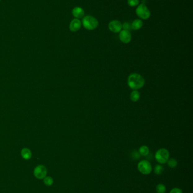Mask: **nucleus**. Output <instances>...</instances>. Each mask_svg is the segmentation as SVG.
Returning a JSON list of instances; mask_svg holds the SVG:
<instances>
[{"label":"nucleus","instance_id":"nucleus-1","mask_svg":"<svg viewBox=\"0 0 193 193\" xmlns=\"http://www.w3.org/2000/svg\"><path fill=\"white\" fill-rule=\"evenodd\" d=\"M127 83L131 89L138 90L145 85V79L141 75L132 73L128 76Z\"/></svg>","mask_w":193,"mask_h":193},{"label":"nucleus","instance_id":"nucleus-2","mask_svg":"<svg viewBox=\"0 0 193 193\" xmlns=\"http://www.w3.org/2000/svg\"><path fill=\"white\" fill-rule=\"evenodd\" d=\"M82 24H83L84 27L87 30H93L96 29L99 26V22L95 17L87 15L83 17Z\"/></svg>","mask_w":193,"mask_h":193},{"label":"nucleus","instance_id":"nucleus-3","mask_svg":"<svg viewBox=\"0 0 193 193\" xmlns=\"http://www.w3.org/2000/svg\"><path fill=\"white\" fill-rule=\"evenodd\" d=\"M156 161L160 164H165L169 159V152L166 148H160L155 155Z\"/></svg>","mask_w":193,"mask_h":193},{"label":"nucleus","instance_id":"nucleus-4","mask_svg":"<svg viewBox=\"0 0 193 193\" xmlns=\"http://www.w3.org/2000/svg\"><path fill=\"white\" fill-rule=\"evenodd\" d=\"M135 13L137 16L141 18L142 19H148L151 16L150 11L148 9V7L146 6L145 3H141L137 7L135 10Z\"/></svg>","mask_w":193,"mask_h":193},{"label":"nucleus","instance_id":"nucleus-5","mask_svg":"<svg viewBox=\"0 0 193 193\" xmlns=\"http://www.w3.org/2000/svg\"><path fill=\"white\" fill-rule=\"evenodd\" d=\"M137 167L138 171L145 175L151 174L152 169L151 164L147 160H143L139 162Z\"/></svg>","mask_w":193,"mask_h":193},{"label":"nucleus","instance_id":"nucleus-6","mask_svg":"<svg viewBox=\"0 0 193 193\" xmlns=\"http://www.w3.org/2000/svg\"><path fill=\"white\" fill-rule=\"evenodd\" d=\"M34 174L36 178L42 180L46 177L47 174V169L44 165H39L34 169Z\"/></svg>","mask_w":193,"mask_h":193},{"label":"nucleus","instance_id":"nucleus-7","mask_svg":"<svg viewBox=\"0 0 193 193\" xmlns=\"http://www.w3.org/2000/svg\"><path fill=\"white\" fill-rule=\"evenodd\" d=\"M108 28L111 32L119 33L122 30V23L117 20H113L110 22Z\"/></svg>","mask_w":193,"mask_h":193},{"label":"nucleus","instance_id":"nucleus-8","mask_svg":"<svg viewBox=\"0 0 193 193\" xmlns=\"http://www.w3.org/2000/svg\"><path fill=\"white\" fill-rule=\"evenodd\" d=\"M119 38L120 41L123 44H128L132 40V34L129 31L121 30L119 32Z\"/></svg>","mask_w":193,"mask_h":193},{"label":"nucleus","instance_id":"nucleus-9","mask_svg":"<svg viewBox=\"0 0 193 193\" xmlns=\"http://www.w3.org/2000/svg\"><path fill=\"white\" fill-rule=\"evenodd\" d=\"M82 22L79 19H74L71 21L69 25V29L72 32H75L81 29Z\"/></svg>","mask_w":193,"mask_h":193},{"label":"nucleus","instance_id":"nucleus-10","mask_svg":"<svg viewBox=\"0 0 193 193\" xmlns=\"http://www.w3.org/2000/svg\"><path fill=\"white\" fill-rule=\"evenodd\" d=\"M72 14L76 19H81L83 18L84 11L81 7H75L72 10Z\"/></svg>","mask_w":193,"mask_h":193},{"label":"nucleus","instance_id":"nucleus-11","mask_svg":"<svg viewBox=\"0 0 193 193\" xmlns=\"http://www.w3.org/2000/svg\"><path fill=\"white\" fill-rule=\"evenodd\" d=\"M21 155L24 159L29 160L32 157V152L29 148H23L21 150Z\"/></svg>","mask_w":193,"mask_h":193},{"label":"nucleus","instance_id":"nucleus-12","mask_svg":"<svg viewBox=\"0 0 193 193\" xmlns=\"http://www.w3.org/2000/svg\"><path fill=\"white\" fill-rule=\"evenodd\" d=\"M143 24V23L141 20L139 19L134 20L131 24L132 29H134V30L140 29L142 28Z\"/></svg>","mask_w":193,"mask_h":193},{"label":"nucleus","instance_id":"nucleus-13","mask_svg":"<svg viewBox=\"0 0 193 193\" xmlns=\"http://www.w3.org/2000/svg\"><path fill=\"white\" fill-rule=\"evenodd\" d=\"M141 94L138 90H132L130 95V98L131 101L133 102H138L140 99Z\"/></svg>","mask_w":193,"mask_h":193},{"label":"nucleus","instance_id":"nucleus-14","mask_svg":"<svg viewBox=\"0 0 193 193\" xmlns=\"http://www.w3.org/2000/svg\"><path fill=\"white\" fill-rule=\"evenodd\" d=\"M139 153L142 156L146 157L150 153V149L148 148V146L146 145H143L142 146H141L139 149Z\"/></svg>","mask_w":193,"mask_h":193},{"label":"nucleus","instance_id":"nucleus-15","mask_svg":"<svg viewBox=\"0 0 193 193\" xmlns=\"http://www.w3.org/2000/svg\"><path fill=\"white\" fill-rule=\"evenodd\" d=\"M156 190L158 193H165L166 191V187L163 183H159L156 186Z\"/></svg>","mask_w":193,"mask_h":193},{"label":"nucleus","instance_id":"nucleus-16","mask_svg":"<svg viewBox=\"0 0 193 193\" xmlns=\"http://www.w3.org/2000/svg\"><path fill=\"white\" fill-rule=\"evenodd\" d=\"M168 165L171 168H174L176 167L177 165V161L174 159V158H171L169 159L167 161Z\"/></svg>","mask_w":193,"mask_h":193},{"label":"nucleus","instance_id":"nucleus-17","mask_svg":"<svg viewBox=\"0 0 193 193\" xmlns=\"http://www.w3.org/2000/svg\"><path fill=\"white\" fill-rule=\"evenodd\" d=\"M164 171V167L161 165H156L154 168V172L156 174H161Z\"/></svg>","mask_w":193,"mask_h":193},{"label":"nucleus","instance_id":"nucleus-18","mask_svg":"<svg viewBox=\"0 0 193 193\" xmlns=\"http://www.w3.org/2000/svg\"><path fill=\"white\" fill-rule=\"evenodd\" d=\"M44 183L45 184L46 186H48V187H50L52 186L53 183V180L51 177L50 176H46V177L44 178Z\"/></svg>","mask_w":193,"mask_h":193},{"label":"nucleus","instance_id":"nucleus-19","mask_svg":"<svg viewBox=\"0 0 193 193\" xmlns=\"http://www.w3.org/2000/svg\"><path fill=\"white\" fill-rule=\"evenodd\" d=\"M128 3L130 6H136L138 5L139 0H128Z\"/></svg>","mask_w":193,"mask_h":193},{"label":"nucleus","instance_id":"nucleus-20","mask_svg":"<svg viewBox=\"0 0 193 193\" xmlns=\"http://www.w3.org/2000/svg\"><path fill=\"white\" fill-rule=\"evenodd\" d=\"M122 28L124 29V30H127V31H129L130 29H132V27H131V24H130L129 23H124L123 24H122Z\"/></svg>","mask_w":193,"mask_h":193},{"label":"nucleus","instance_id":"nucleus-21","mask_svg":"<svg viewBox=\"0 0 193 193\" xmlns=\"http://www.w3.org/2000/svg\"><path fill=\"white\" fill-rule=\"evenodd\" d=\"M169 193H182V191L180 188L175 187L172 189Z\"/></svg>","mask_w":193,"mask_h":193},{"label":"nucleus","instance_id":"nucleus-22","mask_svg":"<svg viewBox=\"0 0 193 193\" xmlns=\"http://www.w3.org/2000/svg\"><path fill=\"white\" fill-rule=\"evenodd\" d=\"M0 1H1V0H0Z\"/></svg>","mask_w":193,"mask_h":193}]
</instances>
